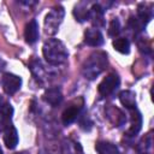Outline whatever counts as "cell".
<instances>
[{
	"instance_id": "6da1fadb",
	"label": "cell",
	"mask_w": 154,
	"mask_h": 154,
	"mask_svg": "<svg viewBox=\"0 0 154 154\" xmlns=\"http://www.w3.org/2000/svg\"><path fill=\"white\" fill-rule=\"evenodd\" d=\"M45 60L51 65H61L69 57L67 48L58 38H48L42 47Z\"/></svg>"
},
{
	"instance_id": "7a4b0ae2",
	"label": "cell",
	"mask_w": 154,
	"mask_h": 154,
	"mask_svg": "<svg viewBox=\"0 0 154 154\" xmlns=\"http://www.w3.org/2000/svg\"><path fill=\"white\" fill-rule=\"evenodd\" d=\"M107 66V55L103 52L93 53L83 65V75L88 79L96 78Z\"/></svg>"
},
{
	"instance_id": "3957f363",
	"label": "cell",
	"mask_w": 154,
	"mask_h": 154,
	"mask_svg": "<svg viewBox=\"0 0 154 154\" xmlns=\"http://www.w3.org/2000/svg\"><path fill=\"white\" fill-rule=\"evenodd\" d=\"M64 14H65V11L60 6L52 8L46 14V18H45V30H46L47 34L54 35L59 30V26H60V24H61V22L64 19Z\"/></svg>"
},
{
	"instance_id": "277c9868",
	"label": "cell",
	"mask_w": 154,
	"mask_h": 154,
	"mask_svg": "<svg viewBox=\"0 0 154 154\" xmlns=\"http://www.w3.org/2000/svg\"><path fill=\"white\" fill-rule=\"evenodd\" d=\"M119 84H120V79H119L118 75L117 73H109L101 81V83L99 84L97 90H99L100 95L108 96L118 89Z\"/></svg>"
},
{
	"instance_id": "5b68a950",
	"label": "cell",
	"mask_w": 154,
	"mask_h": 154,
	"mask_svg": "<svg viewBox=\"0 0 154 154\" xmlns=\"http://www.w3.org/2000/svg\"><path fill=\"white\" fill-rule=\"evenodd\" d=\"M1 83H2L4 91L7 95H13L19 90V88L22 85V78L19 76H17V75L7 72V73H5L2 76Z\"/></svg>"
},
{
	"instance_id": "8992f818",
	"label": "cell",
	"mask_w": 154,
	"mask_h": 154,
	"mask_svg": "<svg viewBox=\"0 0 154 154\" xmlns=\"http://www.w3.org/2000/svg\"><path fill=\"white\" fill-rule=\"evenodd\" d=\"M84 42L91 47H100L103 43V36L99 29L90 28L84 32Z\"/></svg>"
},
{
	"instance_id": "52a82bcc",
	"label": "cell",
	"mask_w": 154,
	"mask_h": 154,
	"mask_svg": "<svg viewBox=\"0 0 154 154\" xmlns=\"http://www.w3.org/2000/svg\"><path fill=\"white\" fill-rule=\"evenodd\" d=\"M4 143L8 149H13L18 144V132L12 123L4 128Z\"/></svg>"
},
{
	"instance_id": "ba28073f",
	"label": "cell",
	"mask_w": 154,
	"mask_h": 154,
	"mask_svg": "<svg viewBox=\"0 0 154 154\" xmlns=\"http://www.w3.org/2000/svg\"><path fill=\"white\" fill-rule=\"evenodd\" d=\"M38 24L35 19H31L26 25H25V29H24V37H25V41L30 45L35 43L38 38Z\"/></svg>"
},
{
	"instance_id": "9c48e42d",
	"label": "cell",
	"mask_w": 154,
	"mask_h": 154,
	"mask_svg": "<svg viewBox=\"0 0 154 154\" xmlns=\"http://www.w3.org/2000/svg\"><path fill=\"white\" fill-rule=\"evenodd\" d=\"M12 114H13L12 106L8 102H6V101L0 99V125L2 128H5L8 124H11Z\"/></svg>"
},
{
	"instance_id": "30bf717a",
	"label": "cell",
	"mask_w": 154,
	"mask_h": 154,
	"mask_svg": "<svg viewBox=\"0 0 154 154\" xmlns=\"http://www.w3.org/2000/svg\"><path fill=\"white\" fill-rule=\"evenodd\" d=\"M43 99L51 106L55 107V106L61 103V101H63V93H61V90L59 88H48L45 91V94H43Z\"/></svg>"
},
{
	"instance_id": "8fae6325",
	"label": "cell",
	"mask_w": 154,
	"mask_h": 154,
	"mask_svg": "<svg viewBox=\"0 0 154 154\" xmlns=\"http://www.w3.org/2000/svg\"><path fill=\"white\" fill-rule=\"evenodd\" d=\"M130 112H131V125H130L129 130L126 131V134H128V136H135L141 130L142 117H141V113L138 111H136V108L130 109Z\"/></svg>"
},
{
	"instance_id": "7c38bea8",
	"label": "cell",
	"mask_w": 154,
	"mask_h": 154,
	"mask_svg": "<svg viewBox=\"0 0 154 154\" xmlns=\"http://www.w3.org/2000/svg\"><path fill=\"white\" fill-rule=\"evenodd\" d=\"M103 13H105V10L99 4L91 5L89 10V18L91 19L93 24L96 25V28L103 25Z\"/></svg>"
},
{
	"instance_id": "4fadbf2b",
	"label": "cell",
	"mask_w": 154,
	"mask_h": 154,
	"mask_svg": "<svg viewBox=\"0 0 154 154\" xmlns=\"http://www.w3.org/2000/svg\"><path fill=\"white\" fill-rule=\"evenodd\" d=\"M119 100H120V103L125 108H128V109L136 108V94L132 90H123V91H120Z\"/></svg>"
},
{
	"instance_id": "5bb4252c",
	"label": "cell",
	"mask_w": 154,
	"mask_h": 154,
	"mask_svg": "<svg viewBox=\"0 0 154 154\" xmlns=\"http://www.w3.org/2000/svg\"><path fill=\"white\" fill-rule=\"evenodd\" d=\"M79 111H81V106H77V105H71L70 107H67L63 114H61V120L65 125H69L71 123H73L78 114H79Z\"/></svg>"
},
{
	"instance_id": "9a60e30c",
	"label": "cell",
	"mask_w": 154,
	"mask_h": 154,
	"mask_svg": "<svg viewBox=\"0 0 154 154\" xmlns=\"http://www.w3.org/2000/svg\"><path fill=\"white\" fill-rule=\"evenodd\" d=\"M95 149L99 154H119L118 147L111 142H106V141H100L96 143Z\"/></svg>"
},
{
	"instance_id": "2e32d148",
	"label": "cell",
	"mask_w": 154,
	"mask_h": 154,
	"mask_svg": "<svg viewBox=\"0 0 154 154\" xmlns=\"http://www.w3.org/2000/svg\"><path fill=\"white\" fill-rule=\"evenodd\" d=\"M152 10H149L144 4H140L137 7V19L146 26V24L152 19Z\"/></svg>"
},
{
	"instance_id": "e0dca14e",
	"label": "cell",
	"mask_w": 154,
	"mask_h": 154,
	"mask_svg": "<svg viewBox=\"0 0 154 154\" xmlns=\"http://www.w3.org/2000/svg\"><path fill=\"white\" fill-rule=\"evenodd\" d=\"M113 48L122 54H128L130 52V41L125 37H118L113 41Z\"/></svg>"
},
{
	"instance_id": "ac0fdd59",
	"label": "cell",
	"mask_w": 154,
	"mask_h": 154,
	"mask_svg": "<svg viewBox=\"0 0 154 154\" xmlns=\"http://www.w3.org/2000/svg\"><path fill=\"white\" fill-rule=\"evenodd\" d=\"M73 14L78 22H84L85 19L89 18V10H87V7H84V4H79L75 7Z\"/></svg>"
},
{
	"instance_id": "d6986e66",
	"label": "cell",
	"mask_w": 154,
	"mask_h": 154,
	"mask_svg": "<svg viewBox=\"0 0 154 154\" xmlns=\"http://www.w3.org/2000/svg\"><path fill=\"white\" fill-rule=\"evenodd\" d=\"M150 146H152V135L148 134V135H147V136L138 143L137 149H138V152H140L141 154H146V153L149 150Z\"/></svg>"
},
{
	"instance_id": "ffe728a7",
	"label": "cell",
	"mask_w": 154,
	"mask_h": 154,
	"mask_svg": "<svg viewBox=\"0 0 154 154\" xmlns=\"http://www.w3.org/2000/svg\"><path fill=\"white\" fill-rule=\"evenodd\" d=\"M119 32H120V23L117 18H114L111 20L108 25V35L112 37H116L117 35H119Z\"/></svg>"
},
{
	"instance_id": "44dd1931",
	"label": "cell",
	"mask_w": 154,
	"mask_h": 154,
	"mask_svg": "<svg viewBox=\"0 0 154 154\" xmlns=\"http://www.w3.org/2000/svg\"><path fill=\"white\" fill-rule=\"evenodd\" d=\"M30 69H31L32 75L36 78H41L42 77V65H41V63L38 60H32L30 63Z\"/></svg>"
},
{
	"instance_id": "7402d4cb",
	"label": "cell",
	"mask_w": 154,
	"mask_h": 154,
	"mask_svg": "<svg viewBox=\"0 0 154 154\" xmlns=\"http://www.w3.org/2000/svg\"><path fill=\"white\" fill-rule=\"evenodd\" d=\"M75 149H76V154H83V149H82V147H81L79 143H76Z\"/></svg>"
},
{
	"instance_id": "603a6c76",
	"label": "cell",
	"mask_w": 154,
	"mask_h": 154,
	"mask_svg": "<svg viewBox=\"0 0 154 154\" xmlns=\"http://www.w3.org/2000/svg\"><path fill=\"white\" fill-rule=\"evenodd\" d=\"M5 67H6V61H5L2 58H0V71L4 70Z\"/></svg>"
},
{
	"instance_id": "cb8c5ba5",
	"label": "cell",
	"mask_w": 154,
	"mask_h": 154,
	"mask_svg": "<svg viewBox=\"0 0 154 154\" xmlns=\"http://www.w3.org/2000/svg\"><path fill=\"white\" fill-rule=\"evenodd\" d=\"M16 154H28L26 152H18V153H16Z\"/></svg>"
},
{
	"instance_id": "d4e9b609",
	"label": "cell",
	"mask_w": 154,
	"mask_h": 154,
	"mask_svg": "<svg viewBox=\"0 0 154 154\" xmlns=\"http://www.w3.org/2000/svg\"><path fill=\"white\" fill-rule=\"evenodd\" d=\"M0 154H2V149H1V147H0Z\"/></svg>"
}]
</instances>
